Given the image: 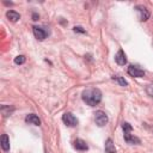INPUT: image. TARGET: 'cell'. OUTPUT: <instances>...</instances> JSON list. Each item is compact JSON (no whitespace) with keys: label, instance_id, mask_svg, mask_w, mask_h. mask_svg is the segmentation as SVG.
<instances>
[{"label":"cell","instance_id":"cell-1","mask_svg":"<svg viewBox=\"0 0 153 153\" xmlns=\"http://www.w3.org/2000/svg\"><path fill=\"white\" fill-rule=\"evenodd\" d=\"M82 100L90 105V106H94L97 105L100 100H102V93L98 88H88L82 92Z\"/></svg>","mask_w":153,"mask_h":153},{"label":"cell","instance_id":"cell-2","mask_svg":"<svg viewBox=\"0 0 153 153\" xmlns=\"http://www.w3.org/2000/svg\"><path fill=\"white\" fill-rule=\"evenodd\" d=\"M108 116H106V114L104 112V111H96V114H94V122H96V124L97 126H99V127H104L106 123H108Z\"/></svg>","mask_w":153,"mask_h":153},{"label":"cell","instance_id":"cell-3","mask_svg":"<svg viewBox=\"0 0 153 153\" xmlns=\"http://www.w3.org/2000/svg\"><path fill=\"white\" fill-rule=\"evenodd\" d=\"M62 121H63L65 124L68 126V127H75V126L78 124V118H76L72 112H66V114H63Z\"/></svg>","mask_w":153,"mask_h":153},{"label":"cell","instance_id":"cell-4","mask_svg":"<svg viewBox=\"0 0 153 153\" xmlns=\"http://www.w3.org/2000/svg\"><path fill=\"white\" fill-rule=\"evenodd\" d=\"M135 10L137 11V14H139V19L140 20L145 22V20H147L149 18V12H148V10L146 7H143V6H136Z\"/></svg>","mask_w":153,"mask_h":153},{"label":"cell","instance_id":"cell-5","mask_svg":"<svg viewBox=\"0 0 153 153\" xmlns=\"http://www.w3.org/2000/svg\"><path fill=\"white\" fill-rule=\"evenodd\" d=\"M128 74L131 76H135V78H142L145 75V72L136 66H129L128 67Z\"/></svg>","mask_w":153,"mask_h":153},{"label":"cell","instance_id":"cell-6","mask_svg":"<svg viewBox=\"0 0 153 153\" xmlns=\"http://www.w3.org/2000/svg\"><path fill=\"white\" fill-rule=\"evenodd\" d=\"M73 146H74V148L78 149V151H87V149H88L87 143H86L84 140H81V139H76V140H74Z\"/></svg>","mask_w":153,"mask_h":153},{"label":"cell","instance_id":"cell-7","mask_svg":"<svg viewBox=\"0 0 153 153\" xmlns=\"http://www.w3.org/2000/svg\"><path fill=\"white\" fill-rule=\"evenodd\" d=\"M32 31H33V35H35V37H36L37 39H39V41H43V39L47 37V33H45V31H44L43 29L38 27V26H33V27H32Z\"/></svg>","mask_w":153,"mask_h":153},{"label":"cell","instance_id":"cell-8","mask_svg":"<svg viewBox=\"0 0 153 153\" xmlns=\"http://www.w3.org/2000/svg\"><path fill=\"white\" fill-rule=\"evenodd\" d=\"M115 61L120 65V66H124L127 63V57H126V54L123 50H118L116 56H115Z\"/></svg>","mask_w":153,"mask_h":153},{"label":"cell","instance_id":"cell-9","mask_svg":"<svg viewBox=\"0 0 153 153\" xmlns=\"http://www.w3.org/2000/svg\"><path fill=\"white\" fill-rule=\"evenodd\" d=\"M25 122L30 123V124H33V126H39L41 124V120L38 118V116L33 115V114H30L25 117Z\"/></svg>","mask_w":153,"mask_h":153},{"label":"cell","instance_id":"cell-10","mask_svg":"<svg viewBox=\"0 0 153 153\" xmlns=\"http://www.w3.org/2000/svg\"><path fill=\"white\" fill-rule=\"evenodd\" d=\"M124 140L130 145H139L140 143V139L131 135L130 133H124Z\"/></svg>","mask_w":153,"mask_h":153},{"label":"cell","instance_id":"cell-11","mask_svg":"<svg viewBox=\"0 0 153 153\" xmlns=\"http://www.w3.org/2000/svg\"><path fill=\"white\" fill-rule=\"evenodd\" d=\"M105 152L106 153H116V147L111 139H108L105 141Z\"/></svg>","mask_w":153,"mask_h":153},{"label":"cell","instance_id":"cell-12","mask_svg":"<svg viewBox=\"0 0 153 153\" xmlns=\"http://www.w3.org/2000/svg\"><path fill=\"white\" fill-rule=\"evenodd\" d=\"M1 147H2L4 151L10 149V139L6 134H2V136H1Z\"/></svg>","mask_w":153,"mask_h":153},{"label":"cell","instance_id":"cell-13","mask_svg":"<svg viewBox=\"0 0 153 153\" xmlns=\"http://www.w3.org/2000/svg\"><path fill=\"white\" fill-rule=\"evenodd\" d=\"M6 17H7L11 22H17V20H19V18H20L19 13H17L16 11H7Z\"/></svg>","mask_w":153,"mask_h":153},{"label":"cell","instance_id":"cell-14","mask_svg":"<svg viewBox=\"0 0 153 153\" xmlns=\"http://www.w3.org/2000/svg\"><path fill=\"white\" fill-rule=\"evenodd\" d=\"M13 110H14V108H11V109H10V106H7V105H2V106H1V112H2L4 117L10 116Z\"/></svg>","mask_w":153,"mask_h":153},{"label":"cell","instance_id":"cell-15","mask_svg":"<svg viewBox=\"0 0 153 153\" xmlns=\"http://www.w3.org/2000/svg\"><path fill=\"white\" fill-rule=\"evenodd\" d=\"M122 129H123V131H124V133H130V131L133 130V127H131L129 123L123 122V123H122Z\"/></svg>","mask_w":153,"mask_h":153},{"label":"cell","instance_id":"cell-16","mask_svg":"<svg viewBox=\"0 0 153 153\" xmlns=\"http://www.w3.org/2000/svg\"><path fill=\"white\" fill-rule=\"evenodd\" d=\"M25 56L24 55H19V56H17L16 59H14V63L16 65H22V63H24L25 62Z\"/></svg>","mask_w":153,"mask_h":153},{"label":"cell","instance_id":"cell-17","mask_svg":"<svg viewBox=\"0 0 153 153\" xmlns=\"http://www.w3.org/2000/svg\"><path fill=\"white\" fill-rule=\"evenodd\" d=\"M114 79H116V80L120 82V85H122V86H127V85H128V82H127L122 76H114Z\"/></svg>","mask_w":153,"mask_h":153},{"label":"cell","instance_id":"cell-18","mask_svg":"<svg viewBox=\"0 0 153 153\" xmlns=\"http://www.w3.org/2000/svg\"><path fill=\"white\" fill-rule=\"evenodd\" d=\"M146 92L148 93V96L153 97V85H148V86L146 87Z\"/></svg>","mask_w":153,"mask_h":153},{"label":"cell","instance_id":"cell-19","mask_svg":"<svg viewBox=\"0 0 153 153\" xmlns=\"http://www.w3.org/2000/svg\"><path fill=\"white\" fill-rule=\"evenodd\" d=\"M74 31H75V32H81V33H85V30H84L81 26H74Z\"/></svg>","mask_w":153,"mask_h":153},{"label":"cell","instance_id":"cell-20","mask_svg":"<svg viewBox=\"0 0 153 153\" xmlns=\"http://www.w3.org/2000/svg\"><path fill=\"white\" fill-rule=\"evenodd\" d=\"M32 18H33V20H37V18H38V16H37V14H33V16H32Z\"/></svg>","mask_w":153,"mask_h":153}]
</instances>
